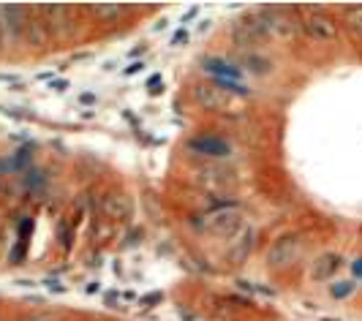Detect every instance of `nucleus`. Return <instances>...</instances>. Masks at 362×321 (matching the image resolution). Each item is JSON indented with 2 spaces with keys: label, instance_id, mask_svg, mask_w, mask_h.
I'll use <instances>...</instances> for the list:
<instances>
[{
  "label": "nucleus",
  "instance_id": "9",
  "mask_svg": "<svg viewBox=\"0 0 362 321\" xmlns=\"http://www.w3.org/2000/svg\"><path fill=\"white\" fill-rule=\"evenodd\" d=\"M197 98H199L207 109H229L237 101V95L226 93V90L213 85V82H210V85H199V88H197Z\"/></svg>",
  "mask_w": 362,
  "mask_h": 321
},
{
  "label": "nucleus",
  "instance_id": "6",
  "mask_svg": "<svg viewBox=\"0 0 362 321\" xmlns=\"http://www.w3.org/2000/svg\"><path fill=\"white\" fill-rule=\"evenodd\" d=\"M300 256H303V240L294 234H286V237L275 240V245L267 253V264L272 269H286L294 262H300Z\"/></svg>",
  "mask_w": 362,
  "mask_h": 321
},
{
  "label": "nucleus",
  "instance_id": "15",
  "mask_svg": "<svg viewBox=\"0 0 362 321\" xmlns=\"http://www.w3.org/2000/svg\"><path fill=\"white\" fill-rule=\"evenodd\" d=\"M354 291V284L351 281H341V284L332 286V297H338V300H344V297H349Z\"/></svg>",
  "mask_w": 362,
  "mask_h": 321
},
{
  "label": "nucleus",
  "instance_id": "19",
  "mask_svg": "<svg viewBox=\"0 0 362 321\" xmlns=\"http://www.w3.org/2000/svg\"><path fill=\"white\" fill-rule=\"evenodd\" d=\"M0 321H8V319H0Z\"/></svg>",
  "mask_w": 362,
  "mask_h": 321
},
{
  "label": "nucleus",
  "instance_id": "5",
  "mask_svg": "<svg viewBox=\"0 0 362 321\" xmlns=\"http://www.w3.org/2000/svg\"><path fill=\"white\" fill-rule=\"evenodd\" d=\"M41 19L47 22L52 38L63 41V38L74 36V19H76V8L69 6H36Z\"/></svg>",
  "mask_w": 362,
  "mask_h": 321
},
{
  "label": "nucleus",
  "instance_id": "10",
  "mask_svg": "<svg viewBox=\"0 0 362 321\" xmlns=\"http://www.w3.org/2000/svg\"><path fill=\"white\" fill-rule=\"evenodd\" d=\"M341 256L338 253H322L316 262H313V267H310V278L313 281H329L338 269H341Z\"/></svg>",
  "mask_w": 362,
  "mask_h": 321
},
{
  "label": "nucleus",
  "instance_id": "1",
  "mask_svg": "<svg viewBox=\"0 0 362 321\" xmlns=\"http://www.w3.org/2000/svg\"><path fill=\"white\" fill-rule=\"evenodd\" d=\"M202 71L213 79V85L223 88L226 93L237 95V98L251 95V88L245 85V71L235 63L223 60V57H204L202 60Z\"/></svg>",
  "mask_w": 362,
  "mask_h": 321
},
{
  "label": "nucleus",
  "instance_id": "7",
  "mask_svg": "<svg viewBox=\"0 0 362 321\" xmlns=\"http://www.w3.org/2000/svg\"><path fill=\"white\" fill-rule=\"evenodd\" d=\"M188 150L194 156H202V158H213V160H223V158H232L235 147L229 139L223 136H216V134H199L188 142Z\"/></svg>",
  "mask_w": 362,
  "mask_h": 321
},
{
  "label": "nucleus",
  "instance_id": "11",
  "mask_svg": "<svg viewBox=\"0 0 362 321\" xmlns=\"http://www.w3.org/2000/svg\"><path fill=\"white\" fill-rule=\"evenodd\" d=\"M251 248H254V232L240 234L235 243H232V248H229V253H226V259H229L232 264H243V262L248 259Z\"/></svg>",
  "mask_w": 362,
  "mask_h": 321
},
{
  "label": "nucleus",
  "instance_id": "4",
  "mask_svg": "<svg viewBox=\"0 0 362 321\" xmlns=\"http://www.w3.org/2000/svg\"><path fill=\"white\" fill-rule=\"evenodd\" d=\"M28 17L30 8L25 6H0V25H3V47L17 49L25 44V33H28Z\"/></svg>",
  "mask_w": 362,
  "mask_h": 321
},
{
  "label": "nucleus",
  "instance_id": "16",
  "mask_svg": "<svg viewBox=\"0 0 362 321\" xmlns=\"http://www.w3.org/2000/svg\"><path fill=\"white\" fill-rule=\"evenodd\" d=\"M22 321H54L52 313H44V310H36V313H28Z\"/></svg>",
  "mask_w": 362,
  "mask_h": 321
},
{
  "label": "nucleus",
  "instance_id": "13",
  "mask_svg": "<svg viewBox=\"0 0 362 321\" xmlns=\"http://www.w3.org/2000/svg\"><path fill=\"white\" fill-rule=\"evenodd\" d=\"M88 11H90V17L101 19L104 25H112V22H117V19L123 17L128 8L126 6H90Z\"/></svg>",
  "mask_w": 362,
  "mask_h": 321
},
{
  "label": "nucleus",
  "instance_id": "14",
  "mask_svg": "<svg viewBox=\"0 0 362 321\" xmlns=\"http://www.w3.org/2000/svg\"><path fill=\"white\" fill-rule=\"evenodd\" d=\"M346 22H349L351 33L362 41V6H351V8H346Z\"/></svg>",
  "mask_w": 362,
  "mask_h": 321
},
{
  "label": "nucleus",
  "instance_id": "3",
  "mask_svg": "<svg viewBox=\"0 0 362 321\" xmlns=\"http://www.w3.org/2000/svg\"><path fill=\"white\" fill-rule=\"evenodd\" d=\"M300 25L305 36L316 44H335L338 41V25L325 8H300Z\"/></svg>",
  "mask_w": 362,
  "mask_h": 321
},
{
  "label": "nucleus",
  "instance_id": "8",
  "mask_svg": "<svg viewBox=\"0 0 362 321\" xmlns=\"http://www.w3.org/2000/svg\"><path fill=\"white\" fill-rule=\"evenodd\" d=\"M49 41H52V33H49L47 22L41 19L38 8H30V17H28V33H25V44H28V47H33V49H44Z\"/></svg>",
  "mask_w": 362,
  "mask_h": 321
},
{
  "label": "nucleus",
  "instance_id": "12",
  "mask_svg": "<svg viewBox=\"0 0 362 321\" xmlns=\"http://www.w3.org/2000/svg\"><path fill=\"white\" fill-rule=\"evenodd\" d=\"M243 71L254 74V76H267L272 71V60L259 52H248L243 57Z\"/></svg>",
  "mask_w": 362,
  "mask_h": 321
},
{
  "label": "nucleus",
  "instance_id": "17",
  "mask_svg": "<svg viewBox=\"0 0 362 321\" xmlns=\"http://www.w3.org/2000/svg\"><path fill=\"white\" fill-rule=\"evenodd\" d=\"M351 269H354V275H360V278H362V259H357V262H354V267H351Z\"/></svg>",
  "mask_w": 362,
  "mask_h": 321
},
{
  "label": "nucleus",
  "instance_id": "2",
  "mask_svg": "<svg viewBox=\"0 0 362 321\" xmlns=\"http://www.w3.org/2000/svg\"><path fill=\"white\" fill-rule=\"evenodd\" d=\"M243 226V210L237 204H218L202 215V229L216 237H235Z\"/></svg>",
  "mask_w": 362,
  "mask_h": 321
},
{
  "label": "nucleus",
  "instance_id": "18",
  "mask_svg": "<svg viewBox=\"0 0 362 321\" xmlns=\"http://www.w3.org/2000/svg\"><path fill=\"white\" fill-rule=\"evenodd\" d=\"M0 47H3V25H0Z\"/></svg>",
  "mask_w": 362,
  "mask_h": 321
}]
</instances>
